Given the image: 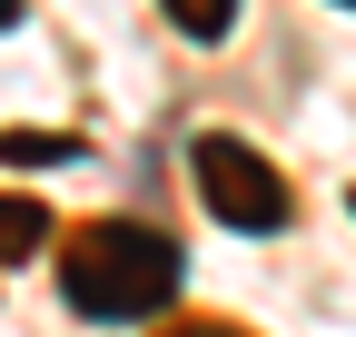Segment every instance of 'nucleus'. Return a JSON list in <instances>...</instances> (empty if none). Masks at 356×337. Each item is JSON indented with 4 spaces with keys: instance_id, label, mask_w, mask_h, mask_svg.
Masks as SVG:
<instances>
[{
    "instance_id": "obj_8",
    "label": "nucleus",
    "mask_w": 356,
    "mask_h": 337,
    "mask_svg": "<svg viewBox=\"0 0 356 337\" xmlns=\"http://www.w3.org/2000/svg\"><path fill=\"white\" fill-rule=\"evenodd\" d=\"M346 10H356V0H346Z\"/></svg>"
},
{
    "instance_id": "obj_6",
    "label": "nucleus",
    "mask_w": 356,
    "mask_h": 337,
    "mask_svg": "<svg viewBox=\"0 0 356 337\" xmlns=\"http://www.w3.org/2000/svg\"><path fill=\"white\" fill-rule=\"evenodd\" d=\"M168 337H248V327H228V318H188V327H168Z\"/></svg>"
},
{
    "instance_id": "obj_2",
    "label": "nucleus",
    "mask_w": 356,
    "mask_h": 337,
    "mask_svg": "<svg viewBox=\"0 0 356 337\" xmlns=\"http://www.w3.org/2000/svg\"><path fill=\"white\" fill-rule=\"evenodd\" d=\"M188 168H198L208 219H228V228H248V238L287 228V179H277V168H267V149H248L238 130H208V139L188 149Z\"/></svg>"
},
{
    "instance_id": "obj_9",
    "label": "nucleus",
    "mask_w": 356,
    "mask_h": 337,
    "mask_svg": "<svg viewBox=\"0 0 356 337\" xmlns=\"http://www.w3.org/2000/svg\"><path fill=\"white\" fill-rule=\"evenodd\" d=\"M346 208H356V198H346Z\"/></svg>"
},
{
    "instance_id": "obj_7",
    "label": "nucleus",
    "mask_w": 356,
    "mask_h": 337,
    "mask_svg": "<svg viewBox=\"0 0 356 337\" xmlns=\"http://www.w3.org/2000/svg\"><path fill=\"white\" fill-rule=\"evenodd\" d=\"M0 30H20V0H0Z\"/></svg>"
},
{
    "instance_id": "obj_1",
    "label": "nucleus",
    "mask_w": 356,
    "mask_h": 337,
    "mask_svg": "<svg viewBox=\"0 0 356 337\" xmlns=\"http://www.w3.org/2000/svg\"><path fill=\"white\" fill-rule=\"evenodd\" d=\"M178 278H188V258L139 219H89L60 248V298L79 318H159L178 298Z\"/></svg>"
},
{
    "instance_id": "obj_5",
    "label": "nucleus",
    "mask_w": 356,
    "mask_h": 337,
    "mask_svg": "<svg viewBox=\"0 0 356 337\" xmlns=\"http://www.w3.org/2000/svg\"><path fill=\"white\" fill-rule=\"evenodd\" d=\"M168 20L208 50V40H228V30H238V0H168Z\"/></svg>"
},
{
    "instance_id": "obj_4",
    "label": "nucleus",
    "mask_w": 356,
    "mask_h": 337,
    "mask_svg": "<svg viewBox=\"0 0 356 337\" xmlns=\"http://www.w3.org/2000/svg\"><path fill=\"white\" fill-rule=\"evenodd\" d=\"M60 159H89V139H70V130H0V168H60Z\"/></svg>"
},
{
    "instance_id": "obj_3",
    "label": "nucleus",
    "mask_w": 356,
    "mask_h": 337,
    "mask_svg": "<svg viewBox=\"0 0 356 337\" xmlns=\"http://www.w3.org/2000/svg\"><path fill=\"white\" fill-rule=\"evenodd\" d=\"M40 238H50V208H40L30 189H0V268H20Z\"/></svg>"
}]
</instances>
